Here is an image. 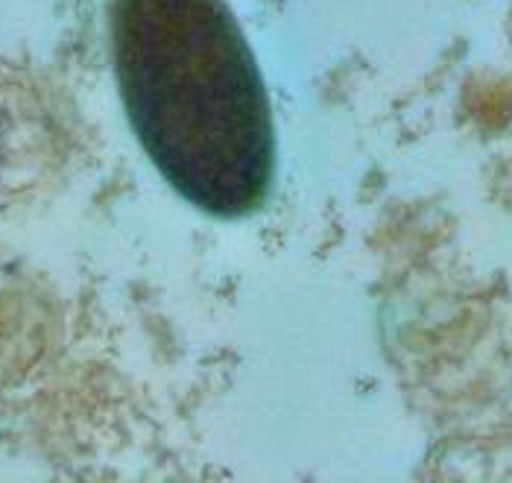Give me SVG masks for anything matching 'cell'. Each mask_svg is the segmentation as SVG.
<instances>
[{
  "mask_svg": "<svg viewBox=\"0 0 512 483\" xmlns=\"http://www.w3.org/2000/svg\"><path fill=\"white\" fill-rule=\"evenodd\" d=\"M112 53L129 123L179 197L226 220L267 200L270 103L226 0H112Z\"/></svg>",
  "mask_w": 512,
  "mask_h": 483,
  "instance_id": "1",
  "label": "cell"
}]
</instances>
